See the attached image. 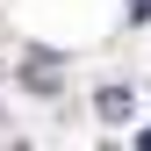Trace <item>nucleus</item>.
Returning a JSON list of instances; mask_svg holds the SVG:
<instances>
[{
  "label": "nucleus",
  "mask_w": 151,
  "mask_h": 151,
  "mask_svg": "<svg viewBox=\"0 0 151 151\" xmlns=\"http://www.w3.org/2000/svg\"><path fill=\"white\" fill-rule=\"evenodd\" d=\"M101 115H108V122H122V115H129V93H122V86H108V93H101Z\"/></svg>",
  "instance_id": "1"
}]
</instances>
